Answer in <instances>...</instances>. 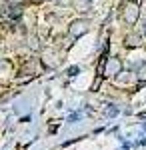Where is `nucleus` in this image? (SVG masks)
<instances>
[{
  "label": "nucleus",
  "mask_w": 146,
  "mask_h": 150,
  "mask_svg": "<svg viewBox=\"0 0 146 150\" xmlns=\"http://www.w3.org/2000/svg\"><path fill=\"white\" fill-rule=\"evenodd\" d=\"M138 14H140V8H138V4H136L134 0H130V2H126V4H124L122 16H124V22H126V24H130V26L136 24Z\"/></svg>",
  "instance_id": "obj_1"
},
{
  "label": "nucleus",
  "mask_w": 146,
  "mask_h": 150,
  "mask_svg": "<svg viewBox=\"0 0 146 150\" xmlns=\"http://www.w3.org/2000/svg\"><path fill=\"white\" fill-rule=\"evenodd\" d=\"M122 72V62H120V58H108L106 60V64H104V74L106 76H116V74H120Z\"/></svg>",
  "instance_id": "obj_2"
},
{
  "label": "nucleus",
  "mask_w": 146,
  "mask_h": 150,
  "mask_svg": "<svg viewBox=\"0 0 146 150\" xmlns=\"http://www.w3.org/2000/svg\"><path fill=\"white\" fill-rule=\"evenodd\" d=\"M90 28V22L88 20H74V22L70 24V34L74 36V38H78V36L86 34Z\"/></svg>",
  "instance_id": "obj_3"
},
{
  "label": "nucleus",
  "mask_w": 146,
  "mask_h": 150,
  "mask_svg": "<svg viewBox=\"0 0 146 150\" xmlns=\"http://www.w3.org/2000/svg\"><path fill=\"white\" fill-rule=\"evenodd\" d=\"M140 40H142V38H140L138 34H128L126 40H124V44H126L128 48H136V46H140Z\"/></svg>",
  "instance_id": "obj_4"
},
{
  "label": "nucleus",
  "mask_w": 146,
  "mask_h": 150,
  "mask_svg": "<svg viewBox=\"0 0 146 150\" xmlns=\"http://www.w3.org/2000/svg\"><path fill=\"white\" fill-rule=\"evenodd\" d=\"M20 14H22V8H20L18 4H16V6H12V8H10V16H14V18H18Z\"/></svg>",
  "instance_id": "obj_5"
},
{
  "label": "nucleus",
  "mask_w": 146,
  "mask_h": 150,
  "mask_svg": "<svg viewBox=\"0 0 146 150\" xmlns=\"http://www.w3.org/2000/svg\"><path fill=\"white\" fill-rule=\"evenodd\" d=\"M6 10V0H0V12Z\"/></svg>",
  "instance_id": "obj_6"
},
{
  "label": "nucleus",
  "mask_w": 146,
  "mask_h": 150,
  "mask_svg": "<svg viewBox=\"0 0 146 150\" xmlns=\"http://www.w3.org/2000/svg\"><path fill=\"white\" fill-rule=\"evenodd\" d=\"M58 2H60V4H68L70 0H58Z\"/></svg>",
  "instance_id": "obj_7"
},
{
  "label": "nucleus",
  "mask_w": 146,
  "mask_h": 150,
  "mask_svg": "<svg viewBox=\"0 0 146 150\" xmlns=\"http://www.w3.org/2000/svg\"><path fill=\"white\" fill-rule=\"evenodd\" d=\"M144 34H146V22H144Z\"/></svg>",
  "instance_id": "obj_8"
},
{
  "label": "nucleus",
  "mask_w": 146,
  "mask_h": 150,
  "mask_svg": "<svg viewBox=\"0 0 146 150\" xmlns=\"http://www.w3.org/2000/svg\"><path fill=\"white\" fill-rule=\"evenodd\" d=\"M10 2H20V0H10Z\"/></svg>",
  "instance_id": "obj_9"
}]
</instances>
